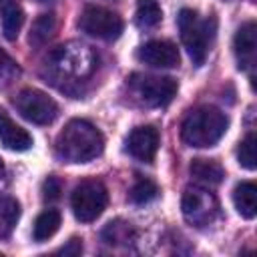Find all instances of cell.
<instances>
[{
  "label": "cell",
  "mask_w": 257,
  "mask_h": 257,
  "mask_svg": "<svg viewBox=\"0 0 257 257\" xmlns=\"http://www.w3.org/2000/svg\"><path fill=\"white\" fill-rule=\"evenodd\" d=\"M104 149L100 131L84 118H72L56 137V155L68 163H88Z\"/></svg>",
  "instance_id": "cell-1"
},
{
  "label": "cell",
  "mask_w": 257,
  "mask_h": 257,
  "mask_svg": "<svg viewBox=\"0 0 257 257\" xmlns=\"http://www.w3.org/2000/svg\"><path fill=\"white\" fill-rule=\"evenodd\" d=\"M229 126V118L215 106H199L191 110L181 124V139L189 147L207 149L221 141Z\"/></svg>",
  "instance_id": "cell-2"
},
{
  "label": "cell",
  "mask_w": 257,
  "mask_h": 257,
  "mask_svg": "<svg viewBox=\"0 0 257 257\" xmlns=\"http://www.w3.org/2000/svg\"><path fill=\"white\" fill-rule=\"evenodd\" d=\"M96 62H98V56L88 46L78 42L58 46L48 58L52 76L66 80L70 84L84 82V78L92 76V72L96 70Z\"/></svg>",
  "instance_id": "cell-3"
},
{
  "label": "cell",
  "mask_w": 257,
  "mask_h": 257,
  "mask_svg": "<svg viewBox=\"0 0 257 257\" xmlns=\"http://www.w3.org/2000/svg\"><path fill=\"white\" fill-rule=\"evenodd\" d=\"M177 24H179V32H181V40L193 60V64L201 66L207 58L209 52V44L215 36V18H207L201 20L199 14L191 8H183L177 16Z\"/></svg>",
  "instance_id": "cell-4"
},
{
  "label": "cell",
  "mask_w": 257,
  "mask_h": 257,
  "mask_svg": "<svg viewBox=\"0 0 257 257\" xmlns=\"http://www.w3.org/2000/svg\"><path fill=\"white\" fill-rule=\"evenodd\" d=\"M106 203L108 195L100 181H82L80 185H76L70 197L72 213L80 223H90L100 217L106 209Z\"/></svg>",
  "instance_id": "cell-5"
},
{
  "label": "cell",
  "mask_w": 257,
  "mask_h": 257,
  "mask_svg": "<svg viewBox=\"0 0 257 257\" xmlns=\"http://www.w3.org/2000/svg\"><path fill=\"white\" fill-rule=\"evenodd\" d=\"M181 209H183V217L191 225H195V227H207L219 215V201H217V197L209 189L189 187L183 193Z\"/></svg>",
  "instance_id": "cell-6"
},
{
  "label": "cell",
  "mask_w": 257,
  "mask_h": 257,
  "mask_svg": "<svg viewBox=\"0 0 257 257\" xmlns=\"http://www.w3.org/2000/svg\"><path fill=\"white\" fill-rule=\"evenodd\" d=\"M131 86L135 94L147 106H167L177 94V80L171 76H151V74H135L131 78Z\"/></svg>",
  "instance_id": "cell-7"
},
{
  "label": "cell",
  "mask_w": 257,
  "mask_h": 257,
  "mask_svg": "<svg viewBox=\"0 0 257 257\" xmlns=\"http://www.w3.org/2000/svg\"><path fill=\"white\" fill-rule=\"evenodd\" d=\"M14 104L18 112L34 124H50L58 116V104L38 88H24L16 94Z\"/></svg>",
  "instance_id": "cell-8"
},
{
  "label": "cell",
  "mask_w": 257,
  "mask_h": 257,
  "mask_svg": "<svg viewBox=\"0 0 257 257\" xmlns=\"http://www.w3.org/2000/svg\"><path fill=\"white\" fill-rule=\"evenodd\" d=\"M78 26L88 36H94L100 40H116L122 32L120 16L102 6H86L80 14Z\"/></svg>",
  "instance_id": "cell-9"
},
{
  "label": "cell",
  "mask_w": 257,
  "mask_h": 257,
  "mask_svg": "<svg viewBox=\"0 0 257 257\" xmlns=\"http://www.w3.org/2000/svg\"><path fill=\"white\" fill-rule=\"evenodd\" d=\"M159 143H161V137L155 126H137L131 131L126 139V149L137 161L153 163L159 151Z\"/></svg>",
  "instance_id": "cell-10"
},
{
  "label": "cell",
  "mask_w": 257,
  "mask_h": 257,
  "mask_svg": "<svg viewBox=\"0 0 257 257\" xmlns=\"http://www.w3.org/2000/svg\"><path fill=\"white\" fill-rule=\"evenodd\" d=\"M139 60L155 68H173L179 64V48L169 40H151L139 48Z\"/></svg>",
  "instance_id": "cell-11"
},
{
  "label": "cell",
  "mask_w": 257,
  "mask_h": 257,
  "mask_svg": "<svg viewBox=\"0 0 257 257\" xmlns=\"http://www.w3.org/2000/svg\"><path fill=\"white\" fill-rule=\"evenodd\" d=\"M233 50H235L239 68H243V70L253 68L255 54H257V26L253 20L245 22L237 30V34L233 38Z\"/></svg>",
  "instance_id": "cell-12"
},
{
  "label": "cell",
  "mask_w": 257,
  "mask_h": 257,
  "mask_svg": "<svg viewBox=\"0 0 257 257\" xmlns=\"http://www.w3.org/2000/svg\"><path fill=\"white\" fill-rule=\"evenodd\" d=\"M0 141L10 151H28L32 147V137L26 128L16 124L2 108H0Z\"/></svg>",
  "instance_id": "cell-13"
},
{
  "label": "cell",
  "mask_w": 257,
  "mask_h": 257,
  "mask_svg": "<svg viewBox=\"0 0 257 257\" xmlns=\"http://www.w3.org/2000/svg\"><path fill=\"white\" fill-rule=\"evenodd\" d=\"M233 203L241 217L253 219L257 215V187L251 181H243L233 191Z\"/></svg>",
  "instance_id": "cell-14"
},
{
  "label": "cell",
  "mask_w": 257,
  "mask_h": 257,
  "mask_svg": "<svg viewBox=\"0 0 257 257\" xmlns=\"http://www.w3.org/2000/svg\"><path fill=\"white\" fill-rule=\"evenodd\" d=\"M100 237H102L104 243L114 245V247H118V245H128V243L135 241V237H137V229H135L128 221L114 219V221H110V223L104 225Z\"/></svg>",
  "instance_id": "cell-15"
},
{
  "label": "cell",
  "mask_w": 257,
  "mask_h": 257,
  "mask_svg": "<svg viewBox=\"0 0 257 257\" xmlns=\"http://www.w3.org/2000/svg\"><path fill=\"white\" fill-rule=\"evenodd\" d=\"M191 175L207 185H219L225 177L223 167L213 159H195L191 163Z\"/></svg>",
  "instance_id": "cell-16"
},
{
  "label": "cell",
  "mask_w": 257,
  "mask_h": 257,
  "mask_svg": "<svg viewBox=\"0 0 257 257\" xmlns=\"http://www.w3.org/2000/svg\"><path fill=\"white\" fill-rule=\"evenodd\" d=\"M20 219V205L14 197L0 195V239L10 237Z\"/></svg>",
  "instance_id": "cell-17"
},
{
  "label": "cell",
  "mask_w": 257,
  "mask_h": 257,
  "mask_svg": "<svg viewBox=\"0 0 257 257\" xmlns=\"http://www.w3.org/2000/svg\"><path fill=\"white\" fill-rule=\"evenodd\" d=\"M60 227V213L56 209H46L44 213L38 215L36 223H34V239L40 243V241H46L50 239Z\"/></svg>",
  "instance_id": "cell-18"
},
{
  "label": "cell",
  "mask_w": 257,
  "mask_h": 257,
  "mask_svg": "<svg viewBox=\"0 0 257 257\" xmlns=\"http://www.w3.org/2000/svg\"><path fill=\"white\" fill-rule=\"evenodd\" d=\"M163 18V10L157 0H139L135 20L141 28H155Z\"/></svg>",
  "instance_id": "cell-19"
},
{
  "label": "cell",
  "mask_w": 257,
  "mask_h": 257,
  "mask_svg": "<svg viewBox=\"0 0 257 257\" xmlns=\"http://www.w3.org/2000/svg\"><path fill=\"white\" fill-rule=\"evenodd\" d=\"M56 30V16L54 14H42L34 20L32 30H30V44L34 46H42L44 42H48L52 38Z\"/></svg>",
  "instance_id": "cell-20"
},
{
  "label": "cell",
  "mask_w": 257,
  "mask_h": 257,
  "mask_svg": "<svg viewBox=\"0 0 257 257\" xmlns=\"http://www.w3.org/2000/svg\"><path fill=\"white\" fill-rule=\"evenodd\" d=\"M24 24V12L16 4H8L2 12V32L8 40H16L20 28Z\"/></svg>",
  "instance_id": "cell-21"
},
{
  "label": "cell",
  "mask_w": 257,
  "mask_h": 257,
  "mask_svg": "<svg viewBox=\"0 0 257 257\" xmlns=\"http://www.w3.org/2000/svg\"><path fill=\"white\" fill-rule=\"evenodd\" d=\"M159 195V187L155 181L151 179H145L141 177L128 191V199L135 203V205H145V203H151L153 199H157Z\"/></svg>",
  "instance_id": "cell-22"
},
{
  "label": "cell",
  "mask_w": 257,
  "mask_h": 257,
  "mask_svg": "<svg viewBox=\"0 0 257 257\" xmlns=\"http://www.w3.org/2000/svg\"><path fill=\"white\" fill-rule=\"evenodd\" d=\"M255 145H257V139L253 133H249L241 143H239V149H237V161L241 167L253 171L255 165H257V153H255Z\"/></svg>",
  "instance_id": "cell-23"
},
{
  "label": "cell",
  "mask_w": 257,
  "mask_h": 257,
  "mask_svg": "<svg viewBox=\"0 0 257 257\" xmlns=\"http://www.w3.org/2000/svg\"><path fill=\"white\" fill-rule=\"evenodd\" d=\"M18 76H20L18 62L0 48V88H8L10 84H14Z\"/></svg>",
  "instance_id": "cell-24"
},
{
  "label": "cell",
  "mask_w": 257,
  "mask_h": 257,
  "mask_svg": "<svg viewBox=\"0 0 257 257\" xmlns=\"http://www.w3.org/2000/svg\"><path fill=\"white\" fill-rule=\"evenodd\" d=\"M60 193H62V185L56 177H48L42 185V199L46 203H54L60 199Z\"/></svg>",
  "instance_id": "cell-25"
},
{
  "label": "cell",
  "mask_w": 257,
  "mask_h": 257,
  "mask_svg": "<svg viewBox=\"0 0 257 257\" xmlns=\"http://www.w3.org/2000/svg\"><path fill=\"white\" fill-rule=\"evenodd\" d=\"M56 253H60V255H64V257H76V255H80L82 253V241L78 239V237H72L64 247H60Z\"/></svg>",
  "instance_id": "cell-26"
},
{
  "label": "cell",
  "mask_w": 257,
  "mask_h": 257,
  "mask_svg": "<svg viewBox=\"0 0 257 257\" xmlns=\"http://www.w3.org/2000/svg\"><path fill=\"white\" fill-rule=\"evenodd\" d=\"M2 175H4V165H2V161H0V179H2Z\"/></svg>",
  "instance_id": "cell-27"
}]
</instances>
